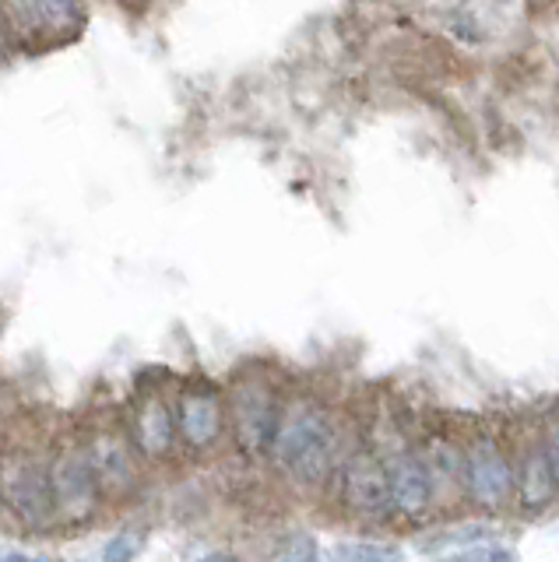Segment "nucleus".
Instances as JSON below:
<instances>
[{"mask_svg": "<svg viewBox=\"0 0 559 562\" xmlns=\"http://www.w3.org/2000/svg\"><path fill=\"white\" fill-rule=\"evenodd\" d=\"M142 549V538L137 535H120L107 544V552H102V562H131Z\"/></svg>", "mask_w": 559, "mask_h": 562, "instance_id": "obj_13", "label": "nucleus"}, {"mask_svg": "<svg viewBox=\"0 0 559 562\" xmlns=\"http://www.w3.org/2000/svg\"><path fill=\"white\" fill-rule=\"evenodd\" d=\"M278 404L275 394L268 391L260 380H247L236 386L233 394V432H236V443L243 453H265L275 443V432H278Z\"/></svg>", "mask_w": 559, "mask_h": 562, "instance_id": "obj_2", "label": "nucleus"}, {"mask_svg": "<svg viewBox=\"0 0 559 562\" xmlns=\"http://www.w3.org/2000/svg\"><path fill=\"white\" fill-rule=\"evenodd\" d=\"M8 22L29 32H75L81 25L78 0H8Z\"/></svg>", "mask_w": 559, "mask_h": 562, "instance_id": "obj_9", "label": "nucleus"}, {"mask_svg": "<svg viewBox=\"0 0 559 562\" xmlns=\"http://www.w3.org/2000/svg\"><path fill=\"white\" fill-rule=\"evenodd\" d=\"M465 485H468V496L482 509H500L506 496L514 492L517 479H514L511 461H506V453L496 443L482 439V443H476L465 457Z\"/></svg>", "mask_w": 559, "mask_h": 562, "instance_id": "obj_4", "label": "nucleus"}, {"mask_svg": "<svg viewBox=\"0 0 559 562\" xmlns=\"http://www.w3.org/2000/svg\"><path fill=\"white\" fill-rule=\"evenodd\" d=\"M521 503L528 509H541L552 496H556V474H552V464L546 457V447L538 450H528L524 453V464H521Z\"/></svg>", "mask_w": 559, "mask_h": 562, "instance_id": "obj_12", "label": "nucleus"}, {"mask_svg": "<svg viewBox=\"0 0 559 562\" xmlns=\"http://www.w3.org/2000/svg\"><path fill=\"white\" fill-rule=\"evenodd\" d=\"M54 479V499L57 514L64 520H85L92 514V506L99 499V474L92 468L89 450L85 453H64L60 461L49 471Z\"/></svg>", "mask_w": 559, "mask_h": 562, "instance_id": "obj_5", "label": "nucleus"}, {"mask_svg": "<svg viewBox=\"0 0 559 562\" xmlns=\"http://www.w3.org/2000/svg\"><path fill=\"white\" fill-rule=\"evenodd\" d=\"M546 457H549V464H552V474H556V482H559V426L549 432L546 439Z\"/></svg>", "mask_w": 559, "mask_h": 562, "instance_id": "obj_15", "label": "nucleus"}, {"mask_svg": "<svg viewBox=\"0 0 559 562\" xmlns=\"http://www.w3.org/2000/svg\"><path fill=\"white\" fill-rule=\"evenodd\" d=\"M335 450H338V432L324 408L300 401L282 412L271 453L275 464L286 474H292L295 482L327 479L331 464H335Z\"/></svg>", "mask_w": 559, "mask_h": 562, "instance_id": "obj_1", "label": "nucleus"}, {"mask_svg": "<svg viewBox=\"0 0 559 562\" xmlns=\"http://www.w3.org/2000/svg\"><path fill=\"white\" fill-rule=\"evenodd\" d=\"M348 555H353L356 562H394V552H388V549H370V544H356V549L348 552Z\"/></svg>", "mask_w": 559, "mask_h": 562, "instance_id": "obj_14", "label": "nucleus"}, {"mask_svg": "<svg viewBox=\"0 0 559 562\" xmlns=\"http://www.w3.org/2000/svg\"><path fill=\"white\" fill-rule=\"evenodd\" d=\"M177 432H180V422H177V415H172V408L166 401L148 397L142 408H137V415H134V443L145 457H152V461H163V457L169 453V447H172V439H177Z\"/></svg>", "mask_w": 559, "mask_h": 562, "instance_id": "obj_10", "label": "nucleus"}, {"mask_svg": "<svg viewBox=\"0 0 559 562\" xmlns=\"http://www.w3.org/2000/svg\"><path fill=\"white\" fill-rule=\"evenodd\" d=\"M89 457H92V468L99 474V485L127 488L134 482V461L116 436H96L92 447H89Z\"/></svg>", "mask_w": 559, "mask_h": 562, "instance_id": "obj_11", "label": "nucleus"}, {"mask_svg": "<svg viewBox=\"0 0 559 562\" xmlns=\"http://www.w3.org/2000/svg\"><path fill=\"white\" fill-rule=\"evenodd\" d=\"M4 503L14 517L29 527H46L57 514V499H54V479L49 471L36 464H22L19 471H8L4 479Z\"/></svg>", "mask_w": 559, "mask_h": 562, "instance_id": "obj_6", "label": "nucleus"}, {"mask_svg": "<svg viewBox=\"0 0 559 562\" xmlns=\"http://www.w3.org/2000/svg\"><path fill=\"white\" fill-rule=\"evenodd\" d=\"M201 562H239L236 555H225V552H215V555H208V559H201Z\"/></svg>", "mask_w": 559, "mask_h": 562, "instance_id": "obj_17", "label": "nucleus"}, {"mask_svg": "<svg viewBox=\"0 0 559 562\" xmlns=\"http://www.w3.org/2000/svg\"><path fill=\"white\" fill-rule=\"evenodd\" d=\"M177 422H180L183 443L204 450V447H212L222 432V404L212 391H187L180 397Z\"/></svg>", "mask_w": 559, "mask_h": 562, "instance_id": "obj_8", "label": "nucleus"}, {"mask_svg": "<svg viewBox=\"0 0 559 562\" xmlns=\"http://www.w3.org/2000/svg\"><path fill=\"white\" fill-rule=\"evenodd\" d=\"M342 503L356 517H383L391 514V474L373 453L348 457L342 471Z\"/></svg>", "mask_w": 559, "mask_h": 562, "instance_id": "obj_3", "label": "nucleus"}, {"mask_svg": "<svg viewBox=\"0 0 559 562\" xmlns=\"http://www.w3.org/2000/svg\"><path fill=\"white\" fill-rule=\"evenodd\" d=\"M391 474V506L401 517H423L433 503L436 474L433 468L415 453H398L394 464L388 468Z\"/></svg>", "mask_w": 559, "mask_h": 562, "instance_id": "obj_7", "label": "nucleus"}, {"mask_svg": "<svg viewBox=\"0 0 559 562\" xmlns=\"http://www.w3.org/2000/svg\"><path fill=\"white\" fill-rule=\"evenodd\" d=\"M4 562H49V559H40V555H19V552H8Z\"/></svg>", "mask_w": 559, "mask_h": 562, "instance_id": "obj_16", "label": "nucleus"}]
</instances>
